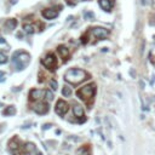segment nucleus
<instances>
[{
	"instance_id": "1",
	"label": "nucleus",
	"mask_w": 155,
	"mask_h": 155,
	"mask_svg": "<svg viewBox=\"0 0 155 155\" xmlns=\"http://www.w3.org/2000/svg\"><path fill=\"white\" fill-rule=\"evenodd\" d=\"M88 74L87 72L82 70V69H78V68H73V69H69L66 74H64V80L69 84H73V85H79L81 84L82 81H85L86 79H88Z\"/></svg>"
},
{
	"instance_id": "2",
	"label": "nucleus",
	"mask_w": 155,
	"mask_h": 155,
	"mask_svg": "<svg viewBox=\"0 0 155 155\" xmlns=\"http://www.w3.org/2000/svg\"><path fill=\"white\" fill-rule=\"evenodd\" d=\"M95 95H96V84H95V82L87 84V85L80 87V88L76 91V96H78L80 100L85 101L86 103H87V102L90 103L92 100H94Z\"/></svg>"
},
{
	"instance_id": "3",
	"label": "nucleus",
	"mask_w": 155,
	"mask_h": 155,
	"mask_svg": "<svg viewBox=\"0 0 155 155\" xmlns=\"http://www.w3.org/2000/svg\"><path fill=\"white\" fill-rule=\"evenodd\" d=\"M11 61H12V63H13L16 70H23L29 64L30 56L25 51H17V52L13 53Z\"/></svg>"
},
{
	"instance_id": "4",
	"label": "nucleus",
	"mask_w": 155,
	"mask_h": 155,
	"mask_svg": "<svg viewBox=\"0 0 155 155\" xmlns=\"http://www.w3.org/2000/svg\"><path fill=\"white\" fill-rule=\"evenodd\" d=\"M41 63L44 67H46L47 69L53 70L57 67V58L53 53H47L43 59H41Z\"/></svg>"
},
{
	"instance_id": "5",
	"label": "nucleus",
	"mask_w": 155,
	"mask_h": 155,
	"mask_svg": "<svg viewBox=\"0 0 155 155\" xmlns=\"http://www.w3.org/2000/svg\"><path fill=\"white\" fill-rule=\"evenodd\" d=\"M68 110H69V106H68V103H67L66 101L58 100V101L56 102V106H55V112H56V114H58L59 116H63V115L67 114Z\"/></svg>"
},
{
	"instance_id": "6",
	"label": "nucleus",
	"mask_w": 155,
	"mask_h": 155,
	"mask_svg": "<svg viewBox=\"0 0 155 155\" xmlns=\"http://www.w3.org/2000/svg\"><path fill=\"white\" fill-rule=\"evenodd\" d=\"M91 33L97 39H106L109 37V30L103 27H95L91 29Z\"/></svg>"
},
{
	"instance_id": "7",
	"label": "nucleus",
	"mask_w": 155,
	"mask_h": 155,
	"mask_svg": "<svg viewBox=\"0 0 155 155\" xmlns=\"http://www.w3.org/2000/svg\"><path fill=\"white\" fill-rule=\"evenodd\" d=\"M33 110L39 115H44L50 110V107L47 102H38L33 106Z\"/></svg>"
},
{
	"instance_id": "8",
	"label": "nucleus",
	"mask_w": 155,
	"mask_h": 155,
	"mask_svg": "<svg viewBox=\"0 0 155 155\" xmlns=\"http://www.w3.org/2000/svg\"><path fill=\"white\" fill-rule=\"evenodd\" d=\"M45 92L44 90H39V88H33L30 90L29 92V98L30 101H39V100H43L45 97Z\"/></svg>"
},
{
	"instance_id": "9",
	"label": "nucleus",
	"mask_w": 155,
	"mask_h": 155,
	"mask_svg": "<svg viewBox=\"0 0 155 155\" xmlns=\"http://www.w3.org/2000/svg\"><path fill=\"white\" fill-rule=\"evenodd\" d=\"M73 113H74V116H76L79 119V122H84L85 121V113H84V108L80 106V104H75L73 107Z\"/></svg>"
},
{
	"instance_id": "10",
	"label": "nucleus",
	"mask_w": 155,
	"mask_h": 155,
	"mask_svg": "<svg viewBox=\"0 0 155 155\" xmlns=\"http://www.w3.org/2000/svg\"><path fill=\"white\" fill-rule=\"evenodd\" d=\"M58 13H59V11H57L55 9H45L41 12V15L45 19H55L58 16Z\"/></svg>"
},
{
	"instance_id": "11",
	"label": "nucleus",
	"mask_w": 155,
	"mask_h": 155,
	"mask_svg": "<svg viewBox=\"0 0 155 155\" xmlns=\"http://www.w3.org/2000/svg\"><path fill=\"white\" fill-rule=\"evenodd\" d=\"M57 51L61 56V58L63 59V61H67V58L69 57V49L66 46V45H59L57 47Z\"/></svg>"
},
{
	"instance_id": "12",
	"label": "nucleus",
	"mask_w": 155,
	"mask_h": 155,
	"mask_svg": "<svg viewBox=\"0 0 155 155\" xmlns=\"http://www.w3.org/2000/svg\"><path fill=\"white\" fill-rule=\"evenodd\" d=\"M98 4H100V6L102 7V10L109 12V11L112 10L114 3H113V0H98Z\"/></svg>"
},
{
	"instance_id": "13",
	"label": "nucleus",
	"mask_w": 155,
	"mask_h": 155,
	"mask_svg": "<svg viewBox=\"0 0 155 155\" xmlns=\"http://www.w3.org/2000/svg\"><path fill=\"white\" fill-rule=\"evenodd\" d=\"M76 154H78V155H90V154H91V148H90V145H88V144L82 145L81 148H79V149L76 150Z\"/></svg>"
},
{
	"instance_id": "14",
	"label": "nucleus",
	"mask_w": 155,
	"mask_h": 155,
	"mask_svg": "<svg viewBox=\"0 0 155 155\" xmlns=\"http://www.w3.org/2000/svg\"><path fill=\"white\" fill-rule=\"evenodd\" d=\"M23 30H24V33H27V34H33V33H35V25L27 23V24L23 25Z\"/></svg>"
},
{
	"instance_id": "15",
	"label": "nucleus",
	"mask_w": 155,
	"mask_h": 155,
	"mask_svg": "<svg viewBox=\"0 0 155 155\" xmlns=\"http://www.w3.org/2000/svg\"><path fill=\"white\" fill-rule=\"evenodd\" d=\"M16 25H17V21H16L15 18H10V19H7V21H6V23H5V27H6L9 30L15 29V28H16Z\"/></svg>"
},
{
	"instance_id": "16",
	"label": "nucleus",
	"mask_w": 155,
	"mask_h": 155,
	"mask_svg": "<svg viewBox=\"0 0 155 155\" xmlns=\"http://www.w3.org/2000/svg\"><path fill=\"white\" fill-rule=\"evenodd\" d=\"M3 114L6 115V116H12V115L16 114V108H15L13 106H10V107H7V108L3 112Z\"/></svg>"
},
{
	"instance_id": "17",
	"label": "nucleus",
	"mask_w": 155,
	"mask_h": 155,
	"mask_svg": "<svg viewBox=\"0 0 155 155\" xmlns=\"http://www.w3.org/2000/svg\"><path fill=\"white\" fill-rule=\"evenodd\" d=\"M24 151H28V153L37 151V147H35L33 143H27V144L24 145Z\"/></svg>"
},
{
	"instance_id": "18",
	"label": "nucleus",
	"mask_w": 155,
	"mask_h": 155,
	"mask_svg": "<svg viewBox=\"0 0 155 155\" xmlns=\"http://www.w3.org/2000/svg\"><path fill=\"white\" fill-rule=\"evenodd\" d=\"M62 95H63L64 97H70L72 96V88L69 86H64L63 88H62Z\"/></svg>"
},
{
	"instance_id": "19",
	"label": "nucleus",
	"mask_w": 155,
	"mask_h": 155,
	"mask_svg": "<svg viewBox=\"0 0 155 155\" xmlns=\"http://www.w3.org/2000/svg\"><path fill=\"white\" fill-rule=\"evenodd\" d=\"M44 100H45L46 102H51V101L53 100V92H52V91H50V90H46Z\"/></svg>"
},
{
	"instance_id": "20",
	"label": "nucleus",
	"mask_w": 155,
	"mask_h": 155,
	"mask_svg": "<svg viewBox=\"0 0 155 155\" xmlns=\"http://www.w3.org/2000/svg\"><path fill=\"white\" fill-rule=\"evenodd\" d=\"M7 61H9L7 56H6L5 53H3V52H0V64H5V63H7Z\"/></svg>"
},
{
	"instance_id": "21",
	"label": "nucleus",
	"mask_w": 155,
	"mask_h": 155,
	"mask_svg": "<svg viewBox=\"0 0 155 155\" xmlns=\"http://www.w3.org/2000/svg\"><path fill=\"white\" fill-rule=\"evenodd\" d=\"M49 84H50V87H51V88H52V90H53V91H55V90H57V88H58V82H57V81H56V80H55V79H51V80H50V82H49Z\"/></svg>"
},
{
	"instance_id": "22",
	"label": "nucleus",
	"mask_w": 155,
	"mask_h": 155,
	"mask_svg": "<svg viewBox=\"0 0 155 155\" xmlns=\"http://www.w3.org/2000/svg\"><path fill=\"white\" fill-rule=\"evenodd\" d=\"M84 16H85V18H86V19H94V18H95L94 12H90V11L85 12V13H84Z\"/></svg>"
},
{
	"instance_id": "23",
	"label": "nucleus",
	"mask_w": 155,
	"mask_h": 155,
	"mask_svg": "<svg viewBox=\"0 0 155 155\" xmlns=\"http://www.w3.org/2000/svg\"><path fill=\"white\" fill-rule=\"evenodd\" d=\"M51 127V125L50 124H46V125H44V130H46V129H50Z\"/></svg>"
},
{
	"instance_id": "24",
	"label": "nucleus",
	"mask_w": 155,
	"mask_h": 155,
	"mask_svg": "<svg viewBox=\"0 0 155 155\" xmlns=\"http://www.w3.org/2000/svg\"><path fill=\"white\" fill-rule=\"evenodd\" d=\"M6 41H5V39L4 38H0V44H5Z\"/></svg>"
},
{
	"instance_id": "25",
	"label": "nucleus",
	"mask_w": 155,
	"mask_h": 155,
	"mask_svg": "<svg viewBox=\"0 0 155 155\" xmlns=\"http://www.w3.org/2000/svg\"><path fill=\"white\" fill-rule=\"evenodd\" d=\"M22 37H23V34H22V33H17V38H18V39H19V38H22Z\"/></svg>"
},
{
	"instance_id": "26",
	"label": "nucleus",
	"mask_w": 155,
	"mask_h": 155,
	"mask_svg": "<svg viewBox=\"0 0 155 155\" xmlns=\"http://www.w3.org/2000/svg\"><path fill=\"white\" fill-rule=\"evenodd\" d=\"M5 75V73L4 72H1V70H0V78H1V76H4Z\"/></svg>"
},
{
	"instance_id": "27",
	"label": "nucleus",
	"mask_w": 155,
	"mask_h": 155,
	"mask_svg": "<svg viewBox=\"0 0 155 155\" xmlns=\"http://www.w3.org/2000/svg\"><path fill=\"white\" fill-rule=\"evenodd\" d=\"M16 1H17V0H12V4H16Z\"/></svg>"
},
{
	"instance_id": "28",
	"label": "nucleus",
	"mask_w": 155,
	"mask_h": 155,
	"mask_svg": "<svg viewBox=\"0 0 155 155\" xmlns=\"http://www.w3.org/2000/svg\"><path fill=\"white\" fill-rule=\"evenodd\" d=\"M75 1H84V0H75Z\"/></svg>"
}]
</instances>
